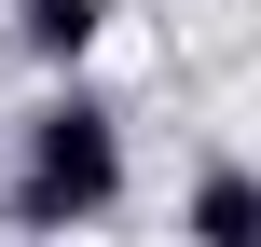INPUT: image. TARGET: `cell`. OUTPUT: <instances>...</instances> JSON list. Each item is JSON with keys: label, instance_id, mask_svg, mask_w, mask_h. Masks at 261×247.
Here are the masks:
<instances>
[{"label": "cell", "instance_id": "obj_5", "mask_svg": "<svg viewBox=\"0 0 261 247\" xmlns=\"http://www.w3.org/2000/svg\"><path fill=\"white\" fill-rule=\"evenodd\" d=\"M0 14H14V0H0Z\"/></svg>", "mask_w": 261, "mask_h": 247}, {"label": "cell", "instance_id": "obj_1", "mask_svg": "<svg viewBox=\"0 0 261 247\" xmlns=\"http://www.w3.org/2000/svg\"><path fill=\"white\" fill-rule=\"evenodd\" d=\"M124 179H138V151H124V110L96 96V83H55L28 124H14V179H0V234H96L110 206H124Z\"/></svg>", "mask_w": 261, "mask_h": 247}, {"label": "cell", "instance_id": "obj_2", "mask_svg": "<svg viewBox=\"0 0 261 247\" xmlns=\"http://www.w3.org/2000/svg\"><path fill=\"white\" fill-rule=\"evenodd\" d=\"M179 234H193V247H261V165H193Z\"/></svg>", "mask_w": 261, "mask_h": 247}, {"label": "cell", "instance_id": "obj_3", "mask_svg": "<svg viewBox=\"0 0 261 247\" xmlns=\"http://www.w3.org/2000/svg\"><path fill=\"white\" fill-rule=\"evenodd\" d=\"M96 41H110V0H14V55H28V69H55V83H69Z\"/></svg>", "mask_w": 261, "mask_h": 247}, {"label": "cell", "instance_id": "obj_4", "mask_svg": "<svg viewBox=\"0 0 261 247\" xmlns=\"http://www.w3.org/2000/svg\"><path fill=\"white\" fill-rule=\"evenodd\" d=\"M0 247H41V234H0Z\"/></svg>", "mask_w": 261, "mask_h": 247}]
</instances>
